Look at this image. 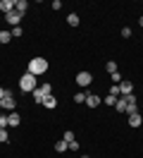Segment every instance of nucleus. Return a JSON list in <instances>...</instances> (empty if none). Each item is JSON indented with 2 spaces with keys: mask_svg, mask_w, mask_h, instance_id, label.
I'll return each instance as SVG.
<instances>
[{
  "mask_svg": "<svg viewBox=\"0 0 143 158\" xmlns=\"http://www.w3.org/2000/svg\"><path fill=\"white\" fill-rule=\"evenodd\" d=\"M74 103H86V94L84 91H76L74 94Z\"/></svg>",
  "mask_w": 143,
  "mask_h": 158,
  "instance_id": "6ab92c4d",
  "label": "nucleus"
},
{
  "mask_svg": "<svg viewBox=\"0 0 143 158\" xmlns=\"http://www.w3.org/2000/svg\"><path fill=\"white\" fill-rule=\"evenodd\" d=\"M0 141H10V134H7V129H0Z\"/></svg>",
  "mask_w": 143,
  "mask_h": 158,
  "instance_id": "5701e85b",
  "label": "nucleus"
},
{
  "mask_svg": "<svg viewBox=\"0 0 143 158\" xmlns=\"http://www.w3.org/2000/svg\"><path fill=\"white\" fill-rule=\"evenodd\" d=\"M67 141V144H72V141H74V134H72V132H65V137H62Z\"/></svg>",
  "mask_w": 143,
  "mask_h": 158,
  "instance_id": "a878e982",
  "label": "nucleus"
},
{
  "mask_svg": "<svg viewBox=\"0 0 143 158\" xmlns=\"http://www.w3.org/2000/svg\"><path fill=\"white\" fill-rule=\"evenodd\" d=\"M91 81H93V74H91V72H79V74H76V84H79V86H91Z\"/></svg>",
  "mask_w": 143,
  "mask_h": 158,
  "instance_id": "7ed1b4c3",
  "label": "nucleus"
},
{
  "mask_svg": "<svg viewBox=\"0 0 143 158\" xmlns=\"http://www.w3.org/2000/svg\"><path fill=\"white\" fill-rule=\"evenodd\" d=\"M7 127V115H0V129Z\"/></svg>",
  "mask_w": 143,
  "mask_h": 158,
  "instance_id": "bb28decb",
  "label": "nucleus"
},
{
  "mask_svg": "<svg viewBox=\"0 0 143 158\" xmlns=\"http://www.w3.org/2000/svg\"><path fill=\"white\" fill-rule=\"evenodd\" d=\"M112 84H114V86L122 84V74H119V72H112Z\"/></svg>",
  "mask_w": 143,
  "mask_h": 158,
  "instance_id": "aec40b11",
  "label": "nucleus"
},
{
  "mask_svg": "<svg viewBox=\"0 0 143 158\" xmlns=\"http://www.w3.org/2000/svg\"><path fill=\"white\" fill-rule=\"evenodd\" d=\"M81 158H91V156H81Z\"/></svg>",
  "mask_w": 143,
  "mask_h": 158,
  "instance_id": "2f4dec72",
  "label": "nucleus"
},
{
  "mask_svg": "<svg viewBox=\"0 0 143 158\" xmlns=\"http://www.w3.org/2000/svg\"><path fill=\"white\" fill-rule=\"evenodd\" d=\"M22 17H24V15H19L17 10H14V12H10V15H5L7 24H19V22H22Z\"/></svg>",
  "mask_w": 143,
  "mask_h": 158,
  "instance_id": "0eeeda50",
  "label": "nucleus"
},
{
  "mask_svg": "<svg viewBox=\"0 0 143 158\" xmlns=\"http://www.w3.org/2000/svg\"><path fill=\"white\" fill-rule=\"evenodd\" d=\"M114 110H117V113H126V96H119V98H117Z\"/></svg>",
  "mask_w": 143,
  "mask_h": 158,
  "instance_id": "9d476101",
  "label": "nucleus"
},
{
  "mask_svg": "<svg viewBox=\"0 0 143 158\" xmlns=\"http://www.w3.org/2000/svg\"><path fill=\"white\" fill-rule=\"evenodd\" d=\"M19 89L24 91V94H31L34 89H38L36 77H34L31 72H24V74H22V79H19Z\"/></svg>",
  "mask_w": 143,
  "mask_h": 158,
  "instance_id": "f257e3e1",
  "label": "nucleus"
},
{
  "mask_svg": "<svg viewBox=\"0 0 143 158\" xmlns=\"http://www.w3.org/2000/svg\"><path fill=\"white\" fill-rule=\"evenodd\" d=\"M0 10L5 12V15L14 12V0H2V2H0Z\"/></svg>",
  "mask_w": 143,
  "mask_h": 158,
  "instance_id": "1a4fd4ad",
  "label": "nucleus"
},
{
  "mask_svg": "<svg viewBox=\"0 0 143 158\" xmlns=\"http://www.w3.org/2000/svg\"><path fill=\"white\" fill-rule=\"evenodd\" d=\"M0 108H2V98H0Z\"/></svg>",
  "mask_w": 143,
  "mask_h": 158,
  "instance_id": "7c9ffc66",
  "label": "nucleus"
},
{
  "mask_svg": "<svg viewBox=\"0 0 143 158\" xmlns=\"http://www.w3.org/2000/svg\"><path fill=\"white\" fill-rule=\"evenodd\" d=\"M126 113H129V115H133V113H138V108H136V103H126Z\"/></svg>",
  "mask_w": 143,
  "mask_h": 158,
  "instance_id": "412c9836",
  "label": "nucleus"
},
{
  "mask_svg": "<svg viewBox=\"0 0 143 158\" xmlns=\"http://www.w3.org/2000/svg\"><path fill=\"white\" fill-rule=\"evenodd\" d=\"M100 103H103V98H100L98 94H86V106H88V108H98Z\"/></svg>",
  "mask_w": 143,
  "mask_h": 158,
  "instance_id": "20e7f679",
  "label": "nucleus"
},
{
  "mask_svg": "<svg viewBox=\"0 0 143 158\" xmlns=\"http://www.w3.org/2000/svg\"><path fill=\"white\" fill-rule=\"evenodd\" d=\"M105 69L112 74V72H117V65H114V62H107V65H105Z\"/></svg>",
  "mask_w": 143,
  "mask_h": 158,
  "instance_id": "393cba45",
  "label": "nucleus"
},
{
  "mask_svg": "<svg viewBox=\"0 0 143 158\" xmlns=\"http://www.w3.org/2000/svg\"><path fill=\"white\" fill-rule=\"evenodd\" d=\"M38 89L43 91V94H46V96H50V94H53V86H50V84H48V81H43V84H41V86H38Z\"/></svg>",
  "mask_w": 143,
  "mask_h": 158,
  "instance_id": "a211bd4d",
  "label": "nucleus"
},
{
  "mask_svg": "<svg viewBox=\"0 0 143 158\" xmlns=\"http://www.w3.org/2000/svg\"><path fill=\"white\" fill-rule=\"evenodd\" d=\"M67 24H72V27H79V15H74V12H72V15L67 17Z\"/></svg>",
  "mask_w": 143,
  "mask_h": 158,
  "instance_id": "f3484780",
  "label": "nucleus"
},
{
  "mask_svg": "<svg viewBox=\"0 0 143 158\" xmlns=\"http://www.w3.org/2000/svg\"><path fill=\"white\" fill-rule=\"evenodd\" d=\"M2 96H5V89H2V86H0V98H2Z\"/></svg>",
  "mask_w": 143,
  "mask_h": 158,
  "instance_id": "c85d7f7f",
  "label": "nucleus"
},
{
  "mask_svg": "<svg viewBox=\"0 0 143 158\" xmlns=\"http://www.w3.org/2000/svg\"><path fill=\"white\" fill-rule=\"evenodd\" d=\"M26 72H31L34 77H38V74L48 72V60H46V58H34L31 62H29V69H26Z\"/></svg>",
  "mask_w": 143,
  "mask_h": 158,
  "instance_id": "f03ea898",
  "label": "nucleus"
},
{
  "mask_svg": "<svg viewBox=\"0 0 143 158\" xmlns=\"http://www.w3.org/2000/svg\"><path fill=\"white\" fill-rule=\"evenodd\" d=\"M2 108L10 110V113H14V108H17V101L12 98V96H5V98H2Z\"/></svg>",
  "mask_w": 143,
  "mask_h": 158,
  "instance_id": "423d86ee",
  "label": "nucleus"
},
{
  "mask_svg": "<svg viewBox=\"0 0 143 158\" xmlns=\"http://www.w3.org/2000/svg\"><path fill=\"white\" fill-rule=\"evenodd\" d=\"M26 7H29L26 0H17V2H14V10H17L19 15H24V12H26Z\"/></svg>",
  "mask_w": 143,
  "mask_h": 158,
  "instance_id": "f8f14e48",
  "label": "nucleus"
},
{
  "mask_svg": "<svg viewBox=\"0 0 143 158\" xmlns=\"http://www.w3.org/2000/svg\"><path fill=\"white\" fill-rule=\"evenodd\" d=\"M12 41V31H0V43H10Z\"/></svg>",
  "mask_w": 143,
  "mask_h": 158,
  "instance_id": "dca6fc26",
  "label": "nucleus"
},
{
  "mask_svg": "<svg viewBox=\"0 0 143 158\" xmlns=\"http://www.w3.org/2000/svg\"><path fill=\"white\" fill-rule=\"evenodd\" d=\"M103 103H107L110 108H114V103H117V98H114V96H107V98H103Z\"/></svg>",
  "mask_w": 143,
  "mask_h": 158,
  "instance_id": "4be33fe9",
  "label": "nucleus"
},
{
  "mask_svg": "<svg viewBox=\"0 0 143 158\" xmlns=\"http://www.w3.org/2000/svg\"><path fill=\"white\" fill-rule=\"evenodd\" d=\"M67 148H69V144H67L65 139H60V141H55V151H57V153H65Z\"/></svg>",
  "mask_w": 143,
  "mask_h": 158,
  "instance_id": "4468645a",
  "label": "nucleus"
},
{
  "mask_svg": "<svg viewBox=\"0 0 143 158\" xmlns=\"http://www.w3.org/2000/svg\"><path fill=\"white\" fill-rule=\"evenodd\" d=\"M141 122H143L141 113H133V115H129V125H131V127H141Z\"/></svg>",
  "mask_w": 143,
  "mask_h": 158,
  "instance_id": "9b49d317",
  "label": "nucleus"
},
{
  "mask_svg": "<svg viewBox=\"0 0 143 158\" xmlns=\"http://www.w3.org/2000/svg\"><path fill=\"white\" fill-rule=\"evenodd\" d=\"M138 24H141V27H143V17H141V19H138Z\"/></svg>",
  "mask_w": 143,
  "mask_h": 158,
  "instance_id": "c756f323",
  "label": "nucleus"
},
{
  "mask_svg": "<svg viewBox=\"0 0 143 158\" xmlns=\"http://www.w3.org/2000/svg\"><path fill=\"white\" fill-rule=\"evenodd\" d=\"M22 34H24L22 27H14V29H12V39H17V36H22Z\"/></svg>",
  "mask_w": 143,
  "mask_h": 158,
  "instance_id": "b1692460",
  "label": "nucleus"
},
{
  "mask_svg": "<svg viewBox=\"0 0 143 158\" xmlns=\"http://www.w3.org/2000/svg\"><path fill=\"white\" fill-rule=\"evenodd\" d=\"M122 36H124V39H131V29H129V27H124V29H122Z\"/></svg>",
  "mask_w": 143,
  "mask_h": 158,
  "instance_id": "cd10ccee",
  "label": "nucleus"
},
{
  "mask_svg": "<svg viewBox=\"0 0 143 158\" xmlns=\"http://www.w3.org/2000/svg\"><path fill=\"white\" fill-rule=\"evenodd\" d=\"M19 122H22V118H19V113H17V110L7 115V127H17Z\"/></svg>",
  "mask_w": 143,
  "mask_h": 158,
  "instance_id": "6e6552de",
  "label": "nucleus"
},
{
  "mask_svg": "<svg viewBox=\"0 0 143 158\" xmlns=\"http://www.w3.org/2000/svg\"><path fill=\"white\" fill-rule=\"evenodd\" d=\"M43 106H46V108H50V110H53V108H55V106H57L55 96H53V94H50V96H46V98H43Z\"/></svg>",
  "mask_w": 143,
  "mask_h": 158,
  "instance_id": "ddd939ff",
  "label": "nucleus"
},
{
  "mask_svg": "<svg viewBox=\"0 0 143 158\" xmlns=\"http://www.w3.org/2000/svg\"><path fill=\"white\" fill-rule=\"evenodd\" d=\"M31 94H34V101H36V103H43V98H46V94H43L41 89H34Z\"/></svg>",
  "mask_w": 143,
  "mask_h": 158,
  "instance_id": "2eb2a0df",
  "label": "nucleus"
},
{
  "mask_svg": "<svg viewBox=\"0 0 143 158\" xmlns=\"http://www.w3.org/2000/svg\"><path fill=\"white\" fill-rule=\"evenodd\" d=\"M133 94V84L131 81H122L119 84V96H131Z\"/></svg>",
  "mask_w": 143,
  "mask_h": 158,
  "instance_id": "39448f33",
  "label": "nucleus"
}]
</instances>
